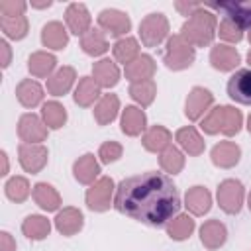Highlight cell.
<instances>
[{
  "label": "cell",
  "instance_id": "35",
  "mask_svg": "<svg viewBox=\"0 0 251 251\" xmlns=\"http://www.w3.org/2000/svg\"><path fill=\"white\" fill-rule=\"evenodd\" d=\"M41 118L49 129H59L67 122V110L57 100H51V102H45L41 106Z\"/></svg>",
  "mask_w": 251,
  "mask_h": 251
},
{
  "label": "cell",
  "instance_id": "54",
  "mask_svg": "<svg viewBox=\"0 0 251 251\" xmlns=\"http://www.w3.org/2000/svg\"><path fill=\"white\" fill-rule=\"evenodd\" d=\"M249 43H251V29H249Z\"/></svg>",
  "mask_w": 251,
  "mask_h": 251
},
{
  "label": "cell",
  "instance_id": "42",
  "mask_svg": "<svg viewBox=\"0 0 251 251\" xmlns=\"http://www.w3.org/2000/svg\"><path fill=\"white\" fill-rule=\"evenodd\" d=\"M218 35H220L224 41L237 43V41H241V39H243V29H241L235 22H231V20L224 18V20L220 22V25H218Z\"/></svg>",
  "mask_w": 251,
  "mask_h": 251
},
{
  "label": "cell",
  "instance_id": "47",
  "mask_svg": "<svg viewBox=\"0 0 251 251\" xmlns=\"http://www.w3.org/2000/svg\"><path fill=\"white\" fill-rule=\"evenodd\" d=\"M202 6H204V4H182V2H176V4H175V8H176L182 16H188V18H190L196 10H200Z\"/></svg>",
  "mask_w": 251,
  "mask_h": 251
},
{
  "label": "cell",
  "instance_id": "29",
  "mask_svg": "<svg viewBox=\"0 0 251 251\" xmlns=\"http://www.w3.org/2000/svg\"><path fill=\"white\" fill-rule=\"evenodd\" d=\"M120 112V98L116 94H104L94 106V120L98 126H108Z\"/></svg>",
  "mask_w": 251,
  "mask_h": 251
},
{
  "label": "cell",
  "instance_id": "23",
  "mask_svg": "<svg viewBox=\"0 0 251 251\" xmlns=\"http://www.w3.org/2000/svg\"><path fill=\"white\" fill-rule=\"evenodd\" d=\"M41 43L47 47V49H53V51H61L67 47L69 43V31L65 29V25L61 22H49L43 25L41 29Z\"/></svg>",
  "mask_w": 251,
  "mask_h": 251
},
{
  "label": "cell",
  "instance_id": "12",
  "mask_svg": "<svg viewBox=\"0 0 251 251\" xmlns=\"http://www.w3.org/2000/svg\"><path fill=\"white\" fill-rule=\"evenodd\" d=\"M65 22L69 25V31L75 33V35H80V37L92 29L90 27V24H92L90 12L86 10L84 4H78V2H73V4L67 6V10H65Z\"/></svg>",
  "mask_w": 251,
  "mask_h": 251
},
{
  "label": "cell",
  "instance_id": "45",
  "mask_svg": "<svg viewBox=\"0 0 251 251\" xmlns=\"http://www.w3.org/2000/svg\"><path fill=\"white\" fill-rule=\"evenodd\" d=\"M27 4L24 0H2L0 2V12H2V18H18V16H24Z\"/></svg>",
  "mask_w": 251,
  "mask_h": 251
},
{
  "label": "cell",
  "instance_id": "46",
  "mask_svg": "<svg viewBox=\"0 0 251 251\" xmlns=\"http://www.w3.org/2000/svg\"><path fill=\"white\" fill-rule=\"evenodd\" d=\"M0 251H16V241L8 231L0 233Z\"/></svg>",
  "mask_w": 251,
  "mask_h": 251
},
{
  "label": "cell",
  "instance_id": "51",
  "mask_svg": "<svg viewBox=\"0 0 251 251\" xmlns=\"http://www.w3.org/2000/svg\"><path fill=\"white\" fill-rule=\"evenodd\" d=\"M247 131L251 133V114H249V118H247Z\"/></svg>",
  "mask_w": 251,
  "mask_h": 251
},
{
  "label": "cell",
  "instance_id": "38",
  "mask_svg": "<svg viewBox=\"0 0 251 251\" xmlns=\"http://www.w3.org/2000/svg\"><path fill=\"white\" fill-rule=\"evenodd\" d=\"M0 27L6 37L10 39H24L29 31V22L25 16L18 18H0Z\"/></svg>",
  "mask_w": 251,
  "mask_h": 251
},
{
  "label": "cell",
  "instance_id": "36",
  "mask_svg": "<svg viewBox=\"0 0 251 251\" xmlns=\"http://www.w3.org/2000/svg\"><path fill=\"white\" fill-rule=\"evenodd\" d=\"M112 51H114V57H116L118 63L129 65L131 61H135L139 57V43H137V39L126 35V37H122L114 43Z\"/></svg>",
  "mask_w": 251,
  "mask_h": 251
},
{
  "label": "cell",
  "instance_id": "8",
  "mask_svg": "<svg viewBox=\"0 0 251 251\" xmlns=\"http://www.w3.org/2000/svg\"><path fill=\"white\" fill-rule=\"evenodd\" d=\"M98 25L102 31L114 35V37H122L131 29V20L126 12L114 10V8H106L98 14Z\"/></svg>",
  "mask_w": 251,
  "mask_h": 251
},
{
  "label": "cell",
  "instance_id": "10",
  "mask_svg": "<svg viewBox=\"0 0 251 251\" xmlns=\"http://www.w3.org/2000/svg\"><path fill=\"white\" fill-rule=\"evenodd\" d=\"M214 102V94L204 88V86H194L188 96H186V102H184V116L190 120V122H196L204 116V112L212 106Z\"/></svg>",
  "mask_w": 251,
  "mask_h": 251
},
{
  "label": "cell",
  "instance_id": "34",
  "mask_svg": "<svg viewBox=\"0 0 251 251\" xmlns=\"http://www.w3.org/2000/svg\"><path fill=\"white\" fill-rule=\"evenodd\" d=\"M80 49L90 55V57H100L108 51V41H106V35L104 31L100 29H90L88 33H84L80 37Z\"/></svg>",
  "mask_w": 251,
  "mask_h": 251
},
{
  "label": "cell",
  "instance_id": "24",
  "mask_svg": "<svg viewBox=\"0 0 251 251\" xmlns=\"http://www.w3.org/2000/svg\"><path fill=\"white\" fill-rule=\"evenodd\" d=\"M92 78L100 88H112L120 80V69L114 61L110 59H100L98 63L92 65Z\"/></svg>",
  "mask_w": 251,
  "mask_h": 251
},
{
  "label": "cell",
  "instance_id": "11",
  "mask_svg": "<svg viewBox=\"0 0 251 251\" xmlns=\"http://www.w3.org/2000/svg\"><path fill=\"white\" fill-rule=\"evenodd\" d=\"M227 96L237 104L251 106V69H239L229 76Z\"/></svg>",
  "mask_w": 251,
  "mask_h": 251
},
{
  "label": "cell",
  "instance_id": "5",
  "mask_svg": "<svg viewBox=\"0 0 251 251\" xmlns=\"http://www.w3.org/2000/svg\"><path fill=\"white\" fill-rule=\"evenodd\" d=\"M243 196H245V190H243V184L237 178H226V180H222L220 186H218V192H216V198H218L220 208L226 214H231V216L241 212Z\"/></svg>",
  "mask_w": 251,
  "mask_h": 251
},
{
  "label": "cell",
  "instance_id": "22",
  "mask_svg": "<svg viewBox=\"0 0 251 251\" xmlns=\"http://www.w3.org/2000/svg\"><path fill=\"white\" fill-rule=\"evenodd\" d=\"M76 78V71L73 67H61L47 78V92L51 96H63L67 94Z\"/></svg>",
  "mask_w": 251,
  "mask_h": 251
},
{
  "label": "cell",
  "instance_id": "19",
  "mask_svg": "<svg viewBox=\"0 0 251 251\" xmlns=\"http://www.w3.org/2000/svg\"><path fill=\"white\" fill-rule=\"evenodd\" d=\"M157 65L153 61L151 55H139L135 61H131L129 65H126L124 73L126 78L131 82H141V80H151V76L155 75Z\"/></svg>",
  "mask_w": 251,
  "mask_h": 251
},
{
  "label": "cell",
  "instance_id": "15",
  "mask_svg": "<svg viewBox=\"0 0 251 251\" xmlns=\"http://www.w3.org/2000/svg\"><path fill=\"white\" fill-rule=\"evenodd\" d=\"M241 57L237 53L235 47H229V45H214L212 51H210V63L216 71H222V73H227V71H233L237 65H239Z\"/></svg>",
  "mask_w": 251,
  "mask_h": 251
},
{
  "label": "cell",
  "instance_id": "26",
  "mask_svg": "<svg viewBox=\"0 0 251 251\" xmlns=\"http://www.w3.org/2000/svg\"><path fill=\"white\" fill-rule=\"evenodd\" d=\"M175 139L176 143L180 145V149L192 157H198L204 153V139L202 135L196 131V127L192 126H186V127H180L176 133H175Z\"/></svg>",
  "mask_w": 251,
  "mask_h": 251
},
{
  "label": "cell",
  "instance_id": "32",
  "mask_svg": "<svg viewBox=\"0 0 251 251\" xmlns=\"http://www.w3.org/2000/svg\"><path fill=\"white\" fill-rule=\"evenodd\" d=\"M22 231L27 239H33V241H41L49 235L51 231V224L47 218L43 216H37V214H31L27 216L24 222H22Z\"/></svg>",
  "mask_w": 251,
  "mask_h": 251
},
{
  "label": "cell",
  "instance_id": "44",
  "mask_svg": "<svg viewBox=\"0 0 251 251\" xmlns=\"http://www.w3.org/2000/svg\"><path fill=\"white\" fill-rule=\"evenodd\" d=\"M124 153V147L118 143V141H106L100 145L98 149V157L104 165H110V163H116Z\"/></svg>",
  "mask_w": 251,
  "mask_h": 251
},
{
  "label": "cell",
  "instance_id": "27",
  "mask_svg": "<svg viewBox=\"0 0 251 251\" xmlns=\"http://www.w3.org/2000/svg\"><path fill=\"white\" fill-rule=\"evenodd\" d=\"M171 139H173V135H171V131H169L165 126H151V127L143 133L141 143H143V147H145L147 151H151V153H161V151H165V149L171 145Z\"/></svg>",
  "mask_w": 251,
  "mask_h": 251
},
{
  "label": "cell",
  "instance_id": "17",
  "mask_svg": "<svg viewBox=\"0 0 251 251\" xmlns=\"http://www.w3.org/2000/svg\"><path fill=\"white\" fill-rule=\"evenodd\" d=\"M184 206L192 216H204L212 208V194L204 186H192L184 194Z\"/></svg>",
  "mask_w": 251,
  "mask_h": 251
},
{
  "label": "cell",
  "instance_id": "53",
  "mask_svg": "<svg viewBox=\"0 0 251 251\" xmlns=\"http://www.w3.org/2000/svg\"><path fill=\"white\" fill-rule=\"evenodd\" d=\"M247 63H249V65H251V51H249V53H247Z\"/></svg>",
  "mask_w": 251,
  "mask_h": 251
},
{
  "label": "cell",
  "instance_id": "13",
  "mask_svg": "<svg viewBox=\"0 0 251 251\" xmlns=\"http://www.w3.org/2000/svg\"><path fill=\"white\" fill-rule=\"evenodd\" d=\"M82 224H84V216L78 208H73V206H67L63 210L57 212L55 216V227L59 233L71 237L75 233H78L82 229Z\"/></svg>",
  "mask_w": 251,
  "mask_h": 251
},
{
  "label": "cell",
  "instance_id": "4",
  "mask_svg": "<svg viewBox=\"0 0 251 251\" xmlns=\"http://www.w3.org/2000/svg\"><path fill=\"white\" fill-rule=\"evenodd\" d=\"M169 35V20L155 12V14H147L141 24H139V37L141 43L145 47H157L161 45Z\"/></svg>",
  "mask_w": 251,
  "mask_h": 251
},
{
  "label": "cell",
  "instance_id": "52",
  "mask_svg": "<svg viewBox=\"0 0 251 251\" xmlns=\"http://www.w3.org/2000/svg\"><path fill=\"white\" fill-rule=\"evenodd\" d=\"M247 206H249V210H251V192H249V196H247Z\"/></svg>",
  "mask_w": 251,
  "mask_h": 251
},
{
  "label": "cell",
  "instance_id": "28",
  "mask_svg": "<svg viewBox=\"0 0 251 251\" xmlns=\"http://www.w3.org/2000/svg\"><path fill=\"white\" fill-rule=\"evenodd\" d=\"M55 65H57L55 55H51V53H47V51H35V53H31L29 59H27V69H29V73H31L35 78H45V76L49 78V76L53 75Z\"/></svg>",
  "mask_w": 251,
  "mask_h": 251
},
{
  "label": "cell",
  "instance_id": "33",
  "mask_svg": "<svg viewBox=\"0 0 251 251\" xmlns=\"http://www.w3.org/2000/svg\"><path fill=\"white\" fill-rule=\"evenodd\" d=\"M165 227H167V235H169L171 239H175V241H184V239H188V237L192 235L196 224H194V220H192L188 214H176Z\"/></svg>",
  "mask_w": 251,
  "mask_h": 251
},
{
  "label": "cell",
  "instance_id": "6",
  "mask_svg": "<svg viewBox=\"0 0 251 251\" xmlns=\"http://www.w3.org/2000/svg\"><path fill=\"white\" fill-rule=\"evenodd\" d=\"M112 196H114V180L110 176H100L96 182L90 184L84 200L92 212H106L114 204Z\"/></svg>",
  "mask_w": 251,
  "mask_h": 251
},
{
  "label": "cell",
  "instance_id": "49",
  "mask_svg": "<svg viewBox=\"0 0 251 251\" xmlns=\"http://www.w3.org/2000/svg\"><path fill=\"white\" fill-rule=\"evenodd\" d=\"M0 159H2V173L0 175H8V155H6V151L0 153Z\"/></svg>",
  "mask_w": 251,
  "mask_h": 251
},
{
  "label": "cell",
  "instance_id": "18",
  "mask_svg": "<svg viewBox=\"0 0 251 251\" xmlns=\"http://www.w3.org/2000/svg\"><path fill=\"white\" fill-rule=\"evenodd\" d=\"M227 239V229L220 220H208L200 227V241L206 249H220Z\"/></svg>",
  "mask_w": 251,
  "mask_h": 251
},
{
  "label": "cell",
  "instance_id": "31",
  "mask_svg": "<svg viewBox=\"0 0 251 251\" xmlns=\"http://www.w3.org/2000/svg\"><path fill=\"white\" fill-rule=\"evenodd\" d=\"M100 98V86L92 76H82L75 88V102L82 108L92 106Z\"/></svg>",
  "mask_w": 251,
  "mask_h": 251
},
{
  "label": "cell",
  "instance_id": "14",
  "mask_svg": "<svg viewBox=\"0 0 251 251\" xmlns=\"http://www.w3.org/2000/svg\"><path fill=\"white\" fill-rule=\"evenodd\" d=\"M212 8L222 10L226 14V18L235 22L241 29L243 27L251 29V0H247V2H220V4H212Z\"/></svg>",
  "mask_w": 251,
  "mask_h": 251
},
{
  "label": "cell",
  "instance_id": "39",
  "mask_svg": "<svg viewBox=\"0 0 251 251\" xmlns=\"http://www.w3.org/2000/svg\"><path fill=\"white\" fill-rule=\"evenodd\" d=\"M129 96L139 104V106H149L153 104L157 96V86L153 80H141V82H131L129 86Z\"/></svg>",
  "mask_w": 251,
  "mask_h": 251
},
{
  "label": "cell",
  "instance_id": "21",
  "mask_svg": "<svg viewBox=\"0 0 251 251\" xmlns=\"http://www.w3.org/2000/svg\"><path fill=\"white\" fill-rule=\"evenodd\" d=\"M73 175L80 184H92L96 182V176L100 175V163L92 153H84L78 157L73 165Z\"/></svg>",
  "mask_w": 251,
  "mask_h": 251
},
{
  "label": "cell",
  "instance_id": "2",
  "mask_svg": "<svg viewBox=\"0 0 251 251\" xmlns=\"http://www.w3.org/2000/svg\"><path fill=\"white\" fill-rule=\"evenodd\" d=\"M216 33H218V20L210 10H206V6L196 10L180 27V35L192 47H208Z\"/></svg>",
  "mask_w": 251,
  "mask_h": 251
},
{
  "label": "cell",
  "instance_id": "16",
  "mask_svg": "<svg viewBox=\"0 0 251 251\" xmlns=\"http://www.w3.org/2000/svg\"><path fill=\"white\" fill-rule=\"evenodd\" d=\"M212 163L220 169H231L239 163V157H241V149L239 145H235L233 141H220L214 145L212 153Z\"/></svg>",
  "mask_w": 251,
  "mask_h": 251
},
{
  "label": "cell",
  "instance_id": "9",
  "mask_svg": "<svg viewBox=\"0 0 251 251\" xmlns=\"http://www.w3.org/2000/svg\"><path fill=\"white\" fill-rule=\"evenodd\" d=\"M47 126L35 114H24L18 122V135L24 143H41L47 139Z\"/></svg>",
  "mask_w": 251,
  "mask_h": 251
},
{
  "label": "cell",
  "instance_id": "7",
  "mask_svg": "<svg viewBox=\"0 0 251 251\" xmlns=\"http://www.w3.org/2000/svg\"><path fill=\"white\" fill-rule=\"evenodd\" d=\"M18 157H20V165L25 173H39L45 165H47V157L49 151L45 145L41 143H20L18 147Z\"/></svg>",
  "mask_w": 251,
  "mask_h": 251
},
{
  "label": "cell",
  "instance_id": "40",
  "mask_svg": "<svg viewBox=\"0 0 251 251\" xmlns=\"http://www.w3.org/2000/svg\"><path fill=\"white\" fill-rule=\"evenodd\" d=\"M243 124V116L237 108L233 106H222V133L231 137L235 133H239Z\"/></svg>",
  "mask_w": 251,
  "mask_h": 251
},
{
  "label": "cell",
  "instance_id": "1",
  "mask_svg": "<svg viewBox=\"0 0 251 251\" xmlns=\"http://www.w3.org/2000/svg\"><path fill=\"white\" fill-rule=\"evenodd\" d=\"M114 208L145 226L161 227L176 216L180 198L169 175L149 171L124 178L118 184Z\"/></svg>",
  "mask_w": 251,
  "mask_h": 251
},
{
  "label": "cell",
  "instance_id": "50",
  "mask_svg": "<svg viewBox=\"0 0 251 251\" xmlns=\"http://www.w3.org/2000/svg\"><path fill=\"white\" fill-rule=\"evenodd\" d=\"M33 8H49L51 6V0H45V2H31Z\"/></svg>",
  "mask_w": 251,
  "mask_h": 251
},
{
  "label": "cell",
  "instance_id": "20",
  "mask_svg": "<svg viewBox=\"0 0 251 251\" xmlns=\"http://www.w3.org/2000/svg\"><path fill=\"white\" fill-rule=\"evenodd\" d=\"M122 131L129 137H137L141 135V131L147 126V116L141 108L137 106H126V110L122 112V120H120Z\"/></svg>",
  "mask_w": 251,
  "mask_h": 251
},
{
  "label": "cell",
  "instance_id": "37",
  "mask_svg": "<svg viewBox=\"0 0 251 251\" xmlns=\"http://www.w3.org/2000/svg\"><path fill=\"white\" fill-rule=\"evenodd\" d=\"M159 165L165 173L169 175H176L182 171L184 167V155L180 153V149H176L175 145H169L165 151L159 153Z\"/></svg>",
  "mask_w": 251,
  "mask_h": 251
},
{
  "label": "cell",
  "instance_id": "30",
  "mask_svg": "<svg viewBox=\"0 0 251 251\" xmlns=\"http://www.w3.org/2000/svg\"><path fill=\"white\" fill-rule=\"evenodd\" d=\"M31 194H33L35 204H37L41 210H45V212H55V210H59V206H61V196H59V192L55 190V186H51V184H47V182H37V184L33 186Z\"/></svg>",
  "mask_w": 251,
  "mask_h": 251
},
{
  "label": "cell",
  "instance_id": "48",
  "mask_svg": "<svg viewBox=\"0 0 251 251\" xmlns=\"http://www.w3.org/2000/svg\"><path fill=\"white\" fill-rule=\"evenodd\" d=\"M0 51H2V69H6L10 65V59H12V49H10L6 39L0 41Z\"/></svg>",
  "mask_w": 251,
  "mask_h": 251
},
{
  "label": "cell",
  "instance_id": "25",
  "mask_svg": "<svg viewBox=\"0 0 251 251\" xmlns=\"http://www.w3.org/2000/svg\"><path fill=\"white\" fill-rule=\"evenodd\" d=\"M43 88L37 80L31 78H24L18 86H16V98L24 108H35L37 104H41L43 100Z\"/></svg>",
  "mask_w": 251,
  "mask_h": 251
},
{
  "label": "cell",
  "instance_id": "43",
  "mask_svg": "<svg viewBox=\"0 0 251 251\" xmlns=\"http://www.w3.org/2000/svg\"><path fill=\"white\" fill-rule=\"evenodd\" d=\"M202 131L208 133V135H216L222 131V106H216L208 112V116L202 120L200 124Z\"/></svg>",
  "mask_w": 251,
  "mask_h": 251
},
{
  "label": "cell",
  "instance_id": "41",
  "mask_svg": "<svg viewBox=\"0 0 251 251\" xmlns=\"http://www.w3.org/2000/svg\"><path fill=\"white\" fill-rule=\"evenodd\" d=\"M4 190H6V196H8L12 202L20 204V202L27 200V196H29V192H31V186H29V182H27L25 176H12V178L6 182Z\"/></svg>",
  "mask_w": 251,
  "mask_h": 251
},
{
  "label": "cell",
  "instance_id": "3",
  "mask_svg": "<svg viewBox=\"0 0 251 251\" xmlns=\"http://www.w3.org/2000/svg\"><path fill=\"white\" fill-rule=\"evenodd\" d=\"M196 59V53H194V47L180 35V33H175L167 39V49H165V65L171 69V71H182V69H188Z\"/></svg>",
  "mask_w": 251,
  "mask_h": 251
}]
</instances>
